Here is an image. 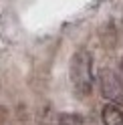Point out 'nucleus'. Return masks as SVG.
Listing matches in <instances>:
<instances>
[{
    "label": "nucleus",
    "mask_w": 123,
    "mask_h": 125,
    "mask_svg": "<svg viewBox=\"0 0 123 125\" xmlns=\"http://www.w3.org/2000/svg\"><path fill=\"white\" fill-rule=\"evenodd\" d=\"M101 119H103V125H123V111L117 105L107 103L101 111Z\"/></svg>",
    "instance_id": "3"
},
{
    "label": "nucleus",
    "mask_w": 123,
    "mask_h": 125,
    "mask_svg": "<svg viewBox=\"0 0 123 125\" xmlns=\"http://www.w3.org/2000/svg\"><path fill=\"white\" fill-rule=\"evenodd\" d=\"M59 125H83V117L79 113H61L57 117Z\"/></svg>",
    "instance_id": "4"
},
{
    "label": "nucleus",
    "mask_w": 123,
    "mask_h": 125,
    "mask_svg": "<svg viewBox=\"0 0 123 125\" xmlns=\"http://www.w3.org/2000/svg\"><path fill=\"white\" fill-rule=\"evenodd\" d=\"M71 83L79 97H87L93 89V57L87 49H79L71 59Z\"/></svg>",
    "instance_id": "1"
},
{
    "label": "nucleus",
    "mask_w": 123,
    "mask_h": 125,
    "mask_svg": "<svg viewBox=\"0 0 123 125\" xmlns=\"http://www.w3.org/2000/svg\"><path fill=\"white\" fill-rule=\"evenodd\" d=\"M99 87H101V95L113 105L123 107V81L113 73L111 69H103L99 73Z\"/></svg>",
    "instance_id": "2"
},
{
    "label": "nucleus",
    "mask_w": 123,
    "mask_h": 125,
    "mask_svg": "<svg viewBox=\"0 0 123 125\" xmlns=\"http://www.w3.org/2000/svg\"><path fill=\"white\" fill-rule=\"evenodd\" d=\"M119 71H121V75H123V59L119 61Z\"/></svg>",
    "instance_id": "5"
}]
</instances>
